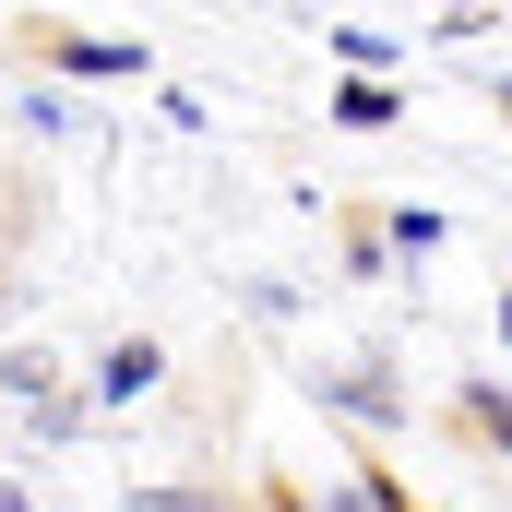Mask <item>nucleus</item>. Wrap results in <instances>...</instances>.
<instances>
[{"mask_svg":"<svg viewBox=\"0 0 512 512\" xmlns=\"http://www.w3.org/2000/svg\"><path fill=\"white\" fill-rule=\"evenodd\" d=\"M24 48H36V60H60V72H84V84L143 72V48H120V36H60V24H24Z\"/></svg>","mask_w":512,"mask_h":512,"instance_id":"nucleus-1","label":"nucleus"},{"mask_svg":"<svg viewBox=\"0 0 512 512\" xmlns=\"http://www.w3.org/2000/svg\"><path fill=\"white\" fill-rule=\"evenodd\" d=\"M501 120H512V72H501Z\"/></svg>","mask_w":512,"mask_h":512,"instance_id":"nucleus-2","label":"nucleus"},{"mask_svg":"<svg viewBox=\"0 0 512 512\" xmlns=\"http://www.w3.org/2000/svg\"><path fill=\"white\" fill-rule=\"evenodd\" d=\"M501 346H512V298H501Z\"/></svg>","mask_w":512,"mask_h":512,"instance_id":"nucleus-3","label":"nucleus"},{"mask_svg":"<svg viewBox=\"0 0 512 512\" xmlns=\"http://www.w3.org/2000/svg\"><path fill=\"white\" fill-rule=\"evenodd\" d=\"M334 512H370V501H334Z\"/></svg>","mask_w":512,"mask_h":512,"instance_id":"nucleus-4","label":"nucleus"}]
</instances>
